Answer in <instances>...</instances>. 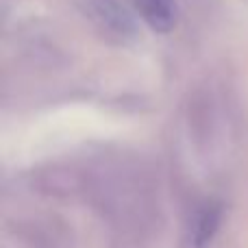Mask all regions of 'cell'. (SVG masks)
Listing matches in <instances>:
<instances>
[{
	"mask_svg": "<svg viewBox=\"0 0 248 248\" xmlns=\"http://www.w3.org/2000/svg\"><path fill=\"white\" fill-rule=\"evenodd\" d=\"M222 222V205L218 201H207L196 209L189 229V240L196 248H205L218 233Z\"/></svg>",
	"mask_w": 248,
	"mask_h": 248,
	"instance_id": "cell-3",
	"label": "cell"
},
{
	"mask_svg": "<svg viewBox=\"0 0 248 248\" xmlns=\"http://www.w3.org/2000/svg\"><path fill=\"white\" fill-rule=\"evenodd\" d=\"M135 11L155 33H170L179 20L176 0H133Z\"/></svg>",
	"mask_w": 248,
	"mask_h": 248,
	"instance_id": "cell-2",
	"label": "cell"
},
{
	"mask_svg": "<svg viewBox=\"0 0 248 248\" xmlns=\"http://www.w3.org/2000/svg\"><path fill=\"white\" fill-rule=\"evenodd\" d=\"M83 13L105 39L131 44L137 39V22L120 0H83Z\"/></svg>",
	"mask_w": 248,
	"mask_h": 248,
	"instance_id": "cell-1",
	"label": "cell"
}]
</instances>
